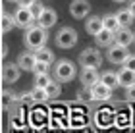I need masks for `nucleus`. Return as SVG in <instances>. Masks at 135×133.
Segmentation results:
<instances>
[{
  "label": "nucleus",
  "instance_id": "f257e3e1",
  "mask_svg": "<svg viewBox=\"0 0 135 133\" xmlns=\"http://www.w3.org/2000/svg\"><path fill=\"white\" fill-rule=\"evenodd\" d=\"M46 41H48V33H46L45 27H41L39 23H37V25L33 23L31 27H27V31H25V46L29 50H37V48L45 46Z\"/></svg>",
  "mask_w": 135,
  "mask_h": 133
},
{
  "label": "nucleus",
  "instance_id": "f03ea898",
  "mask_svg": "<svg viewBox=\"0 0 135 133\" xmlns=\"http://www.w3.org/2000/svg\"><path fill=\"white\" fill-rule=\"evenodd\" d=\"M75 77V64L71 60H58L54 66V79L60 83H68Z\"/></svg>",
  "mask_w": 135,
  "mask_h": 133
},
{
  "label": "nucleus",
  "instance_id": "7ed1b4c3",
  "mask_svg": "<svg viewBox=\"0 0 135 133\" xmlns=\"http://www.w3.org/2000/svg\"><path fill=\"white\" fill-rule=\"evenodd\" d=\"M77 43V31L71 27H62L56 33V46L60 48H71Z\"/></svg>",
  "mask_w": 135,
  "mask_h": 133
},
{
  "label": "nucleus",
  "instance_id": "20e7f679",
  "mask_svg": "<svg viewBox=\"0 0 135 133\" xmlns=\"http://www.w3.org/2000/svg\"><path fill=\"white\" fill-rule=\"evenodd\" d=\"M14 19H16V27H21V29H27L31 27L33 23L37 21L35 14L31 12V8H25V6H20L14 14Z\"/></svg>",
  "mask_w": 135,
  "mask_h": 133
},
{
  "label": "nucleus",
  "instance_id": "39448f33",
  "mask_svg": "<svg viewBox=\"0 0 135 133\" xmlns=\"http://www.w3.org/2000/svg\"><path fill=\"white\" fill-rule=\"evenodd\" d=\"M102 62V54L95 48H85V50L79 54V64L83 68H97Z\"/></svg>",
  "mask_w": 135,
  "mask_h": 133
},
{
  "label": "nucleus",
  "instance_id": "423d86ee",
  "mask_svg": "<svg viewBox=\"0 0 135 133\" xmlns=\"http://www.w3.org/2000/svg\"><path fill=\"white\" fill-rule=\"evenodd\" d=\"M89 95H91V98H93V100H108L110 96H112V89L106 87L99 79L97 83H93V85L89 87Z\"/></svg>",
  "mask_w": 135,
  "mask_h": 133
},
{
  "label": "nucleus",
  "instance_id": "0eeeda50",
  "mask_svg": "<svg viewBox=\"0 0 135 133\" xmlns=\"http://www.w3.org/2000/svg\"><path fill=\"white\" fill-rule=\"evenodd\" d=\"M127 56H129V50H127V46H124V45L114 43L108 48V60L112 64H124V60Z\"/></svg>",
  "mask_w": 135,
  "mask_h": 133
},
{
  "label": "nucleus",
  "instance_id": "6e6552de",
  "mask_svg": "<svg viewBox=\"0 0 135 133\" xmlns=\"http://www.w3.org/2000/svg\"><path fill=\"white\" fill-rule=\"evenodd\" d=\"M56 21H58V16L52 8H42L41 14L37 16V23L45 29H50L52 25H56Z\"/></svg>",
  "mask_w": 135,
  "mask_h": 133
},
{
  "label": "nucleus",
  "instance_id": "1a4fd4ad",
  "mask_svg": "<svg viewBox=\"0 0 135 133\" xmlns=\"http://www.w3.org/2000/svg\"><path fill=\"white\" fill-rule=\"evenodd\" d=\"M91 12V4L87 0H73L70 4V14L75 17V19H83L87 17V14Z\"/></svg>",
  "mask_w": 135,
  "mask_h": 133
},
{
  "label": "nucleus",
  "instance_id": "9d476101",
  "mask_svg": "<svg viewBox=\"0 0 135 133\" xmlns=\"http://www.w3.org/2000/svg\"><path fill=\"white\" fill-rule=\"evenodd\" d=\"M20 66L17 64H6L2 68V79L6 83H16L17 79H20Z\"/></svg>",
  "mask_w": 135,
  "mask_h": 133
},
{
  "label": "nucleus",
  "instance_id": "9b49d317",
  "mask_svg": "<svg viewBox=\"0 0 135 133\" xmlns=\"http://www.w3.org/2000/svg\"><path fill=\"white\" fill-rule=\"evenodd\" d=\"M114 43L124 45V46H129V45L133 43V33H131L127 27H118V29L114 31Z\"/></svg>",
  "mask_w": 135,
  "mask_h": 133
},
{
  "label": "nucleus",
  "instance_id": "f8f14e48",
  "mask_svg": "<svg viewBox=\"0 0 135 133\" xmlns=\"http://www.w3.org/2000/svg\"><path fill=\"white\" fill-rule=\"evenodd\" d=\"M116 75H118V85H120V87H129V85H135V71H133V70L122 68Z\"/></svg>",
  "mask_w": 135,
  "mask_h": 133
},
{
  "label": "nucleus",
  "instance_id": "ddd939ff",
  "mask_svg": "<svg viewBox=\"0 0 135 133\" xmlns=\"http://www.w3.org/2000/svg\"><path fill=\"white\" fill-rule=\"evenodd\" d=\"M95 41H97V45H99V46H110V45L114 43V31L102 27L100 31L95 35Z\"/></svg>",
  "mask_w": 135,
  "mask_h": 133
},
{
  "label": "nucleus",
  "instance_id": "4468645a",
  "mask_svg": "<svg viewBox=\"0 0 135 133\" xmlns=\"http://www.w3.org/2000/svg\"><path fill=\"white\" fill-rule=\"evenodd\" d=\"M99 71H97V68H83V71H81V83L85 87H91L93 83H97L99 81Z\"/></svg>",
  "mask_w": 135,
  "mask_h": 133
},
{
  "label": "nucleus",
  "instance_id": "2eb2a0df",
  "mask_svg": "<svg viewBox=\"0 0 135 133\" xmlns=\"http://www.w3.org/2000/svg\"><path fill=\"white\" fill-rule=\"evenodd\" d=\"M17 66H20V70L33 71V66H35V52H23V54H20V58H17Z\"/></svg>",
  "mask_w": 135,
  "mask_h": 133
},
{
  "label": "nucleus",
  "instance_id": "dca6fc26",
  "mask_svg": "<svg viewBox=\"0 0 135 133\" xmlns=\"http://www.w3.org/2000/svg\"><path fill=\"white\" fill-rule=\"evenodd\" d=\"M85 29H87V33L89 35H95L102 29V17H99V16H93V17H89L87 19V23H85Z\"/></svg>",
  "mask_w": 135,
  "mask_h": 133
},
{
  "label": "nucleus",
  "instance_id": "f3484780",
  "mask_svg": "<svg viewBox=\"0 0 135 133\" xmlns=\"http://www.w3.org/2000/svg\"><path fill=\"white\" fill-rule=\"evenodd\" d=\"M35 60L45 62V64L50 66L54 62V54H52V50H48L46 46H41V48H37V50H35Z\"/></svg>",
  "mask_w": 135,
  "mask_h": 133
},
{
  "label": "nucleus",
  "instance_id": "a211bd4d",
  "mask_svg": "<svg viewBox=\"0 0 135 133\" xmlns=\"http://www.w3.org/2000/svg\"><path fill=\"white\" fill-rule=\"evenodd\" d=\"M16 27V19L10 14H0V31L2 33H10Z\"/></svg>",
  "mask_w": 135,
  "mask_h": 133
},
{
  "label": "nucleus",
  "instance_id": "6ab92c4d",
  "mask_svg": "<svg viewBox=\"0 0 135 133\" xmlns=\"http://www.w3.org/2000/svg\"><path fill=\"white\" fill-rule=\"evenodd\" d=\"M116 19H118L120 27H129L131 23H133V14L129 12V8H126V10H120L118 14H116Z\"/></svg>",
  "mask_w": 135,
  "mask_h": 133
},
{
  "label": "nucleus",
  "instance_id": "aec40b11",
  "mask_svg": "<svg viewBox=\"0 0 135 133\" xmlns=\"http://www.w3.org/2000/svg\"><path fill=\"white\" fill-rule=\"evenodd\" d=\"M99 79H100L106 87H110V89L118 87V75H116L114 71H102V75L99 77Z\"/></svg>",
  "mask_w": 135,
  "mask_h": 133
},
{
  "label": "nucleus",
  "instance_id": "412c9836",
  "mask_svg": "<svg viewBox=\"0 0 135 133\" xmlns=\"http://www.w3.org/2000/svg\"><path fill=\"white\" fill-rule=\"evenodd\" d=\"M46 91V95H48V98H56V96H60V93H62V89H60V83L58 79H50V83L45 87Z\"/></svg>",
  "mask_w": 135,
  "mask_h": 133
},
{
  "label": "nucleus",
  "instance_id": "4be33fe9",
  "mask_svg": "<svg viewBox=\"0 0 135 133\" xmlns=\"http://www.w3.org/2000/svg\"><path fill=\"white\" fill-rule=\"evenodd\" d=\"M29 96H31L33 102H45V100H48V95H46L45 87H37V85H35V89L31 91V93H29Z\"/></svg>",
  "mask_w": 135,
  "mask_h": 133
},
{
  "label": "nucleus",
  "instance_id": "5701e85b",
  "mask_svg": "<svg viewBox=\"0 0 135 133\" xmlns=\"http://www.w3.org/2000/svg\"><path fill=\"white\" fill-rule=\"evenodd\" d=\"M102 27L110 29V31H116V29L120 27L118 19H116V14H108V16H104V17H102Z\"/></svg>",
  "mask_w": 135,
  "mask_h": 133
},
{
  "label": "nucleus",
  "instance_id": "b1692460",
  "mask_svg": "<svg viewBox=\"0 0 135 133\" xmlns=\"http://www.w3.org/2000/svg\"><path fill=\"white\" fill-rule=\"evenodd\" d=\"M48 83H50V75H48V73H39V75H35V85H37V87H46Z\"/></svg>",
  "mask_w": 135,
  "mask_h": 133
},
{
  "label": "nucleus",
  "instance_id": "393cba45",
  "mask_svg": "<svg viewBox=\"0 0 135 133\" xmlns=\"http://www.w3.org/2000/svg\"><path fill=\"white\" fill-rule=\"evenodd\" d=\"M33 73H35V75H39V73H48V64H45V62H39V60H35Z\"/></svg>",
  "mask_w": 135,
  "mask_h": 133
},
{
  "label": "nucleus",
  "instance_id": "a878e982",
  "mask_svg": "<svg viewBox=\"0 0 135 133\" xmlns=\"http://www.w3.org/2000/svg\"><path fill=\"white\" fill-rule=\"evenodd\" d=\"M124 68H127V70H133L135 71V56H127L126 60H124Z\"/></svg>",
  "mask_w": 135,
  "mask_h": 133
},
{
  "label": "nucleus",
  "instance_id": "bb28decb",
  "mask_svg": "<svg viewBox=\"0 0 135 133\" xmlns=\"http://www.w3.org/2000/svg\"><path fill=\"white\" fill-rule=\"evenodd\" d=\"M29 8H31V12H33V14H35V17H37V16L41 14V10L45 8V6H42V4H39V2H37V0H35V2H33L31 6H29Z\"/></svg>",
  "mask_w": 135,
  "mask_h": 133
},
{
  "label": "nucleus",
  "instance_id": "cd10ccee",
  "mask_svg": "<svg viewBox=\"0 0 135 133\" xmlns=\"http://www.w3.org/2000/svg\"><path fill=\"white\" fill-rule=\"evenodd\" d=\"M126 96L129 100L135 102V85H129V87H126Z\"/></svg>",
  "mask_w": 135,
  "mask_h": 133
},
{
  "label": "nucleus",
  "instance_id": "c85d7f7f",
  "mask_svg": "<svg viewBox=\"0 0 135 133\" xmlns=\"http://www.w3.org/2000/svg\"><path fill=\"white\" fill-rule=\"evenodd\" d=\"M17 2H20V6H25V8H29V6H31L35 0H17Z\"/></svg>",
  "mask_w": 135,
  "mask_h": 133
},
{
  "label": "nucleus",
  "instance_id": "c756f323",
  "mask_svg": "<svg viewBox=\"0 0 135 133\" xmlns=\"http://www.w3.org/2000/svg\"><path fill=\"white\" fill-rule=\"evenodd\" d=\"M129 12H131L133 17H135V0H131V4H129Z\"/></svg>",
  "mask_w": 135,
  "mask_h": 133
},
{
  "label": "nucleus",
  "instance_id": "7c9ffc66",
  "mask_svg": "<svg viewBox=\"0 0 135 133\" xmlns=\"http://www.w3.org/2000/svg\"><path fill=\"white\" fill-rule=\"evenodd\" d=\"M114 2H126V0H114Z\"/></svg>",
  "mask_w": 135,
  "mask_h": 133
},
{
  "label": "nucleus",
  "instance_id": "2f4dec72",
  "mask_svg": "<svg viewBox=\"0 0 135 133\" xmlns=\"http://www.w3.org/2000/svg\"><path fill=\"white\" fill-rule=\"evenodd\" d=\"M8 2H17V0H8Z\"/></svg>",
  "mask_w": 135,
  "mask_h": 133
},
{
  "label": "nucleus",
  "instance_id": "473e14b6",
  "mask_svg": "<svg viewBox=\"0 0 135 133\" xmlns=\"http://www.w3.org/2000/svg\"><path fill=\"white\" fill-rule=\"evenodd\" d=\"M0 96H2V87H0Z\"/></svg>",
  "mask_w": 135,
  "mask_h": 133
},
{
  "label": "nucleus",
  "instance_id": "72a5a7b5",
  "mask_svg": "<svg viewBox=\"0 0 135 133\" xmlns=\"http://www.w3.org/2000/svg\"><path fill=\"white\" fill-rule=\"evenodd\" d=\"M133 41H135V33H133Z\"/></svg>",
  "mask_w": 135,
  "mask_h": 133
}]
</instances>
